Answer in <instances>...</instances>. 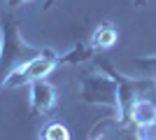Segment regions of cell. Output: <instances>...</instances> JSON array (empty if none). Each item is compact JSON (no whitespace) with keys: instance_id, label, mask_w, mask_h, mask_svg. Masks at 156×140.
<instances>
[{"instance_id":"obj_3","label":"cell","mask_w":156,"mask_h":140,"mask_svg":"<svg viewBox=\"0 0 156 140\" xmlns=\"http://www.w3.org/2000/svg\"><path fill=\"white\" fill-rule=\"evenodd\" d=\"M98 66H103L107 73L117 80L119 84V121H128V110L133 103L140 98H156V80L151 77H128V75L119 73L117 68H112L105 61H96Z\"/></svg>"},{"instance_id":"obj_10","label":"cell","mask_w":156,"mask_h":140,"mask_svg":"<svg viewBox=\"0 0 156 140\" xmlns=\"http://www.w3.org/2000/svg\"><path fill=\"white\" fill-rule=\"evenodd\" d=\"M40 138H44V140H72V135H70V131H68L65 124L51 121V124H47V126L40 131Z\"/></svg>"},{"instance_id":"obj_7","label":"cell","mask_w":156,"mask_h":140,"mask_svg":"<svg viewBox=\"0 0 156 140\" xmlns=\"http://www.w3.org/2000/svg\"><path fill=\"white\" fill-rule=\"evenodd\" d=\"M128 121L133 124V126L156 121V100L154 98H140V100H135L133 107L128 110Z\"/></svg>"},{"instance_id":"obj_6","label":"cell","mask_w":156,"mask_h":140,"mask_svg":"<svg viewBox=\"0 0 156 140\" xmlns=\"http://www.w3.org/2000/svg\"><path fill=\"white\" fill-rule=\"evenodd\" d=\"M28 87H30L28 96H30V114H33V117L49 114L54 107H56L58 96H56V87H54L51 82L35 80V82H30Z\"/></svg>"},{"instance_id":"obj_9","label":"cell","mask_w":156,"mask_h":140,"mask_svg":"<svg viewBox=\"0 0 156 140\" xmlns=\"http://www.w3.org/2000/svg\"><path fill=\"white\" fill-rule=\"evenodd\" d=\"M93 56H96V49H93L89 42H79V45H75L70 49V52L65 54H58V66H77V63H82V61H91Z\"/></svg>"},{"instance_id":"obj_13","label":"cell","mask_w":156,"mask_h":140,"mask_svg":"<svg viewBox=\"0 0 156 140\" xmlns=\"http://www.w3.org/2000/svg\"><path fill=\"white\" fill-rule=\"evenodd\" d=\"M26 2H30V0H7L9 7H19V5H26Z\"/></svg>"},{"instance_id":"obj_14","label":"cell","mask_w":156,"mask_h":140,"mask_svg":"<svg viewBox=\"0 0 156 140\" xmlns=\"http://www.w3.org/2000/svg\"><path fill=\"white\" fill-rule=\"evenodd\" d=\"M133 2H135V7H144L147 2H149V0H133Z\"/></svg>"},{"instance_id":"obj_8","label":"cell","mask_w":156,"mask_h":140,"mask_svg":"<svg viewBox=\"0 0 156 140\" xmlns=\"http://www.w3.org/2000/svg\"><path fill=\"white\" fill-rule=\"evenodd\" d=\"M119 40V33L117 28L112 26V23H100V26L96 28L91 33V38H89V45L96 49V54L105 52V49H110V47H114Z\"/></svg>"},{"instance_id":"obj_12","label":"cell","mask_w":156,"mask_h":140,"mask_svg":"<svg viewBox=\"0 0 156 140\" xmlns=\"http://www.w3.org/2000/svg\"><path fill=\"white\" fill-rule=\"evenodd\" d=\"M135 135H137V140H156V121L135 126Z\"/></svg>"},{"instance_id":"obj_15","label":"cell","mask_w":156,"mask_h":140,"mask_svg":"<svg viewBox=\"0 0 156 140\" xmlns=\"http://www.w3.org/2000/svg\"><path fill=\"white\" fill-rule=\"evenodd\" d=\"M51 5H54V0H47V2H44V9H49Z\"/></svg>"},{"instance_id":"obj_11","label":"cell","mask_w":156,"mask_h":140,"mask_svg":"<svg viewBox=\"0 0 156 140\" xmlns=\"http://www.w3.org/2000/svg\"><path fill=\"white\" fill-rule=\"evenodd\" d=\"M135 68H137V70H142V73H147V77L156 80V54L135 59Z\"/></svg>"},{"instance_id":"obj_1","label":"cell","mask_w":156,"mask_h":140,"mask_svg":"<svg viewBox=\"0 0 156 140\" xmlns=\"http://www.w3.org/2000/svg\"><path fill=\"white\" fill-rule=\"evenodd\" d=\"M42 52L44 47H33L23 40L19 23L12 14H2L0 16V91L5 89V82L16 68Z\"/></svg>"},{"instance_id":"obj_5","label":"cell","mask_w":156,"mask_h":140,"mask_svg":"<svg viewBox=\"0 0 156 140\" xmlns=\"http://www.w3.org/2000/svg\"><path fill=\"white\" fill-rule=\"evenodd\" d=\"M89 140H137V135L130 121H119L114 114H110L96 124V128L89 133Z\"/></svg>"},{"instance_id":"obj_2","label":"cell","mask_w":156,"mask_h":140,"mask_svg":"<svg viewBox=\"0 0 156 140\" xmlns=\"http://www.w3.org/2000/svg\"><path fill=\"white\" fill-rule=\"evenodd\" d=\"M79 98H82L84 105L110 107L112 114L119 119V84L103 66L93 63L91 70H86L82 75Z\"/></svg>"},{"instance_id":"obj_4","label":"cell","mask_w":156,"mask_h":140,"mask_svg":"<svg viewBox=\"0 0 156 140\" xmlns=\"http://www.w3.org/2000/svg\"><path fill=\"white\" fill-rule=\"evenodd\" d=\"M58 68V54L54 49H44L42 54L33 56L30 61H26L23 66H19L9 75V80L5 82V89H19L26 87L35 80H47L49 75Z\"/></svg>"},{"instance_id":"obj_16","label":"cell","mask_w":156,"mask_h":140,"mask_svg":"<svg viewBox=\"0 0 156 140\" xmlns=\"http://www.w3.org/2000/svg\"><path fill=\"white\" fill-rule=\"evenodd\" d=\"M37 140H44V138H37Z\"/></svg>"}]
</instances>
